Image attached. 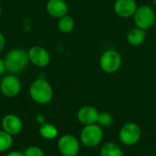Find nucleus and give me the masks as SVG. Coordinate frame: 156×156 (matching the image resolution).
I'll return each mask as SVG.
<instances>
[{
    "label": "nucleus",
    "mask_w": 156,
    "mask_h": 156,
    "mask_svg": "<svg viewBox=\"0 0 156 156\" xmlns=\"http://www.w3.org/2000/svg\"><path fill=\"white\" fill-rule=\"evenodd\" d=\"M28 94L34 102L45 105L52 101L54 90L51 84L45 78L38 77L30 84Z\"/></svg>",
    "instance_id": "f257e3e1"
},
{
    "label": "nucleus",
    "mask_w": 156,
    "mask_h": 156,
    "mask_svg": "<svg viewBox=\"0 0 156 156\" xmlns=\"http://www.w3.org/2000/svg\"><path fill=\"white\" fill-rule=\"evenodd\" d=\"M4 61L7 72L15 75L21 73L29 63L27 51L19 48H12L5 54Z\"/></svg>",
    "instance_id": "f03ea898"
},
{
    "label": "nucleus",
    "mask_w": 156,
    "mask_h": 156,
    "mask_svg": "<svg viewBox=\"0 0 156 156\" xmlns=\"http://www.w3.org/2000/svg\"><path fill=\"white\" fill-rule=\"evenodd\" d=\"M103 139V130L98 124L85 125L80 133V143L89 148H93L98 146Z\"/></svg>",
    "instance_id": "7ed1b4c3"
},
{
    "label": "nucleus",
    "mask_w": 156,
    "mask_h": 156,
    "mask_svg": "<svg viewBox=\"0 0 156 156\" xmlns=\"http://www.w3.org/2000/svg\"><path fill=\"white\" fill-rule=\"evenodd\" d=\"M133 17L136 27L144 31L152 28L156 21V15L154 8L147 5L138 6Z\"/></svg>",
    "instance_id": "20e7f679"
},
{
    "label": "nucleus",
    "mask_w": 156,
    "mask_h": 156,
    "mask_svg": "<svg viewBox=\"0 0 156 156\" xmlns=\"http://www.w3.org/2000/svg\"><path fill=\"white\" fill-rule=\"evenodd\" d=\"M122 63V55L114 49H108L100 58V67L102 71L108 74L117 72Z\"/></svg>",
    "instance_id": "39448f33"
},
{
    "label": "nucleus",
    "mask_w": 156,
    "mask_h": 156,
    "mask_svg": "<svg viewBox=\"0 0 156 156\" xmlns=\"http://www.w3.org/2000/svg\"><path fill=\"white\" fill-rule=\"evenodd\" d=\"M142 138V129L134 122L125 123L119 132L120 142L127 146L136 144Z\"/></svg>",
    "instance_id": "423d86ee"
},
{
    "label": "nucleus",
    "mask_w": 156,
    "mask_h": 156,
    "mask_svg": "<svg viewBox=\"0 0 156 156\" xmlns=\"http://www.w3.org/2000/svg\"><path fill=\"white\" fill-rule=\"evenodd\" d=\"M57 147L61 155L77 156L80 149V141L74 135L67 133L58 138Z\"/></svg>",
    "instance_id": "0eeeda50"
},
{
    "label": "nucleus",
    "mask_w": 156,
    "mask_h": 156,
    "mask_svg": "<svg viewBox=\"0 0 156 156\" xmlns=\"http://www.w3.org/2000/svg\"><path fill=\"white\" fill-rule=\"evenodd\" d=\"M22 90V83L15 74H7L0 81V91L6 98L16 97Z\"/></svg>",
    "instance_id": "6e6552de"
},
{
    "label": "nucleus",
    "mask_w": 156,
    "mask_h": 156,
    "mask_svg": "<svg viewBox=\"0 0 156 156\" xmlns=\"http://www.w3.org/2000/svg\"><path fill=\"white\" fill-rule=\"evenodd\" d=\"M29 62L37 68H45L50 63V54L45 48L35 45L27 50Z\"/></svg>",
    "instance_id": "1a4fd4ad"
},
{
    "label": "nucleus",
    "mask_w": 156,
    "mask_h": 156,
    "mask_svg": "<svg viewBox=\"0 0 156 156\" xmlns=\"http://www.w3.org/2000/svg\"><path fill=\"white\" fill-rule=\"evenodd\" d=\"M1 127L5 132L15 136L21 133L23 129V122L17 115L8 113L2 118Z\"/></svg>",
    "instance_id": "9d476101"
},
{
    "label": "nucleus",
    "mask_w": 156,
    "mask_h": 156,
    "mask_svg": "<svg viewBox=\"0 0 156 156\" xmlns=\"http://www.w3.org/2000/svg\"><path fill=\"white\" fill-rule=\"evenodd\" d=\"M138 8L135 0H116L113 5L114 13L122 18L133 16Z\"/></svg>",
    "instance_id": "9b49d317"
},
{
    "label": "nucleus",
    "mask_w": 156,
    "mask_h": 156,
    "mask_svg": "<svg viewBox=\"0 0 156 156\" xmlns=\"http://www.w3.org/2000/svg\"><path fill=\"white\" fill-rule=\"evenodd\" d=\"M99 114L100 112L98 111V109L90 105H86L79 109L77 112V119L84 126L95 124L98 122Z\"/></svg>",
    "instance_id": "f8f14e48"
},
{
    "label": "nucleus",
    "mask_w": 156,
    "mask_h": 156,
    "mask_svg": "<svg viewBox=\"0 0 156 156\" xmlns=\"http://www.w3.org/2000/svg\"><path fill=\"white\" fill-rule=\"evenodd\" d=\"M46 11L50 16L58 19L65 15H68L69 5L65 0H48Z\"/></svg>",
    "instance_id": "ddd939ff"
},
{
    "label": "nucleus",
    "mask_w": 156,
    "mask_h": 156,
    "mask_svg": "<svg viewBox=\"0 0 156 156\" xmlns=\"http://www.w3.org/2000/svg\"><path fill=\"white\" fill-rule=\"evenodd\" d=\"M126 39L131 46L139 47L143 45L146 39V31L138 27H133L127 33Z\"/></svg>",
    "instance_id": "4468645a"
},
{
    "label": "nucleus",
    "mask_w": 156,
    "mask_h": 156,
    "mask_svg": "<svg viewBox=\"0 0 156 156\" xmlns=\"http://www.w3.org/2000/svg\"><path fill=\"white\" fill-rule=\"evenodd\" d=\"M39 135L45 139V140H54L58 135V128L49 122H44L39 126L38 130Z\"/></svg>",
    "instance_id": "2eb2a0df"
},
{
    "label": "nucleus",
    "mask_w": 156,
    "mask_h": 156,
    "mask_svg": "<svg viewBox=\"0 0 156 156\" xmlns=\"http://www.w3.org/2000/svg\"><path fill=\"white\" fill-rule=\"evenodd\" d=\"M101 156H123V152L119 144L113 142L105 143L101 149Z\"/></svg>",
    "instance_id": "dca6fc26"
},
{
    "label": "nucleus",
    "mask_w": 156,
    "mask_h": 156,
    "mask_svg": "<svg viewBox=\"0 0 156 156\" xmlns=\"http://www.w3.org/2000/svg\"><path fill=\"white\" fill-rule=\"evenodd\" d=\"M75 27V20L74 18L68 15H65L64 16L58 18V29L63 33V34H69L70 33Z\"/></svg>",
    "instance_id": "f3484780"
},
{
    "label": "nucleus",
    "mask_w": 156,
    "mask_h": 156,
    "mask_svg": "<svg viewBox=\"0 0 156 156\" xmlns=\"http://www.w3.org/2000/svg\"><path fill=\"white\" fill-rule=\"evenodd\" d=\"M13 136L4 130H0V153L8 152L13 146Z\"/></svg>",
    "instance_id": "a211bd4d"
},
{
    "label": "nucleus",
    "mask_w": 156,
    "mask_h": 156,
    "mask_svg": "<svg viewBox=\"0 0 156 156\" xmlns=\"http://www.w3.org/2000/svg\"><path fill=\"white\" fill-rule=\"evenodd\" d=\"M112 122H113V117H112V115L110 112H100L97 123L101 128L110 127L112 124Z\"/></svg>",
    "instance_id": "6ab92c4d"
},
{
    "label": "nucleus",
    "mask_w": 156,
    "mask_h": 156,
    "mask_svg": "<svg viewBox=\"0 0 156 156\" xmlns=\"http://www.w3.org/2000/svg\"><path fill=\"white\" fill-rule=\"evenodd\" d=\"M25 156H46L44 151L38 147V146H29L27 147L25 152H24Z\"/></svg>",
    "instance_id": "aec40b11"
},
{
    "label": "nucleus",
    "mask_w": 156,
    "mask_h": 156,
    "mask_svg": "<svg viewBox=\"0 0 156 156\" xmlns=\"http://www.w3.org/2000/svg\"><path fill=\"white\" fill-rule=\"evenodd\" d=\"M35 119H36V121L39 123V125H41V124H43L44 122H46V117H45L43 114H40V113L37 114Z\"/></svg>",
    "instance_id": "412c9836"
},
{
    "label": "nucleus",
    "mask_w": 156,
    "mask_h": 156,
    "mask_svg": "<svg viewBox=\"0 0 156 156\" xmlns=\"http://www.w3.org/2000/svg\"><path fill=\"white\" fill-rule=\"evenodd\" d=\"M5 47V36L0 32V53L4 50Z\"/></svg>",
    "instance_id": "4be33fe9"
},
{
    "label": "nucleus",
    "mask_w": 156,
    "mask_h": 156,
    "mask_svg": "<svg viewBox=\"0 0 156 156\" xmlns=\"http://www.w3.org/2000/svg\"><path fill=\"white\" fill-rule=\"evenodd\" d=\"M5 156H25L24 155V153H21L19 151H10V152H7Z\"/></svg>",
    "instance_id": "5701e85b"
},
{
    "label": "nucleus",
    "mask_w": 156,
    "mask_h": 156,
    "mask_svg": "<svg viewBox=\"0 0 156 156\" xmlns=\"http://www.w3.org/2000/svg\"><path fill=\"white\" fill-rule=\"evenodd\" d=\"M5 71H6V70H5V66L4 58H0V76L3 75Z\"/></svg>",
    "instance_id": "b1692460"
},
{
    "label": "nucleus",
    "mask_w": 156,
    "mask_h": 156,
    "mask_svg": "<svg viewBox=\"0 0 156 156\" xmlns=\"http://www.w3.org/2000/svg\"><path fill=\"white\" fill-rule=\"evenodd\" d=\"M1 14H2V6L0 5V16H1Z\"/></svg>",
    "instance_id": "393cba45"
},
{
    "label": "nucleus",
    "mask_w": 156,
    "mask_h": 156,
    "mask_svg": "<svg viewBox=\"0 0 156 156\" xmlns=\"http://www.w3.org/2000/svg\"><path fill=\"white\" fill-rule=\"evenodd\" d=\"M48 156H57V155H48Z\"/></svg>",
    "instance_id": "a878e982"
}]
</instances>
